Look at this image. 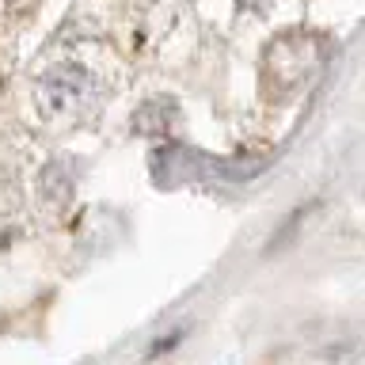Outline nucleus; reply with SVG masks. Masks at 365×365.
<instances>
[{"label": "nucleus", "mask_w": 365, "mask_h": 365, "mask_svg": "<svg viewBox=\"0 0 365 365\" xmlns=\"http://www.w3.org/2000/svg\"><path fill=\"white\" fill-rule=\"evenodd\" d=\"M96 107V76L76 61H61L42 76L38 110L50 125H76Z\"/></svg>", "instance_id": "1"}, {"label": "nucleus", "mask_w": 365, "mask_h": 365, "mask_svg": "<svg viewBox=\"0 0 365 365\" xmlns=\"http://www.w3.org/2000/svg\"><path fill=\"white\" fill-rule=\"evenodd\" d=\"M4 4H16V8H23V4H31V0H4Z\"/></svg>", "instance_id": "2"}]
</instances>
